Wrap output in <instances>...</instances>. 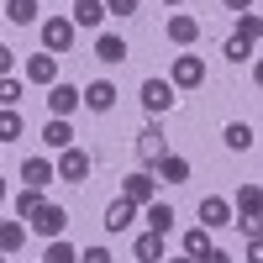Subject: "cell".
Wrapping results in <instances>:
<instances>
[{
  "mask_svg": "<svg viewBox=\"0 0 263 263\" xmlns=\"http://www.w3.org/2000/svg\"><path fill=\"white\" fill-rule=\"evenodd\" d=\"M21 74H27V84H58V58L53 53H32L21 63Z\"/></svg>",
  "mask_w": 263,
  "mask_h": 263,
  "instance_id": "cell-12",
  "label": "cell"
},
{
  "mask_svg": "<svg viewBox=\"0 0 263 263\" xmlns=\"http://www.w3.org/2000/svg\"><path fill=\"white\" fill-rule=\"evenodd\" d=\"M163 6H184V0H163Z\"/></svg>",
  "mask_w": 263,
  "mask_h": 263,
  "instance_id": "cell-40",
  "label": "cell"
},
{
  "mask_svg": "<svg viewBox=\"0 0 263 263\" xmlns=\"http://www.w3.org/2000/svg\"><path fill=\"white\" fill-rule=\"evenodd\" d=\"M211 253H216L211 232H205V227H190V232H184V258H190V263H205Z\"/></svg>",
  "mask_w": 263,
  "mask_h": 263,
  "instance_id": "cell-18",
  "label": "cell"
},
{
  "mask_svg": "<svg viewBox=\"0 0 263 263\" xmlns=\"http://www.w3.org/2000/svg\"><path fill=\"white\" fill-rule=\"evenodd\" d=\"M90 168H95V158H90L84 147H63L58 163H53V179H63V184H84V179H90Z\"/></svg>",
  "mask_w": 263,
  "mask_h": 263,
  "instance_id": "cell-3",
  "label": "cell"
},
{
  "mask_svg": "<svg viewBox=\"0 0 263 263\" xmlns=\"http://www.w3.org/2000/svg\"><path fill=\"white\" fill-rule=\"evenodd\" d=\"M79 263H111V248H84Z\"/></svg>",
  "mask_w": 263,
  "mask_h": 263,
  "instance_id": "cell-33",
  "label": "cell"
},
{
  "mask_svg": "<svg viewBox=\"0 0 263 263\" xmlns=\"http://www.w3.org/2000/svg\"><path fill=\"white\" fill-rule=\"evenodd\" d=\"M21 242H27V221H0V253H21Z\"/></svg>",
  "mask_w": 263,
  "mask_h": 263,
  "instance_id": "cell-25",
  "label": "cell"
},
{
  "mask_svg": "<svg viewBox=\"0 0 263 263\" xmlns=\"http://www.w3.org/2000/svg\"><path fill=\"white\" fill-rule=\"evenodd\" d=\"M174 105H179V95H174L168 79H142V111L147 116H168Z\"/></svg>",
  "mask_w": 263,
  "mask_h": 263,
  "instance_id": "cell-4",
  "label": "cell"
},
{
  "mask_svg": "<svg viewBox=\"0 0 263 263\" xmlns=\"http://www.w3.org/2000/svg\"><path fill=\"white\" fill-rule=\"evenodd\" d=\"M42 142H48L53 153H63V147H74V126H69V121H58V116H53L48 126H42Z\"/></svg>",
  "mask_w": 263,
  "mask_h": 263,
  "instance_id": "cell-23",
  "label": "cell"
},
{
  "mask_svg": "<svg viewBox=\"0 0 263 263\" xmlns=\"http://www.w3.org/2000/svg\"><path fill=\"white\" fill-rule=\"evenodd\" d=\"M121 200H132V205H153V200H158V179H153V174L147 168H137V174H126V179H121Z\"/></svg>",
  "mask_w": 263,
  "mask_h": 263,
  "instance_id": "cell-5",
  "label": "cell"
},
{
  "mask_svg": "<svg viewBox=\"0 0 263 263\" xmlns=\"http://www.w3.org/2000/svg\"><path fill=\"white\" fill-rule=\"evenodd\" d=\"M74 32L79 27H100V21H105V6H100V0H74Z\"/></svg>",
  "mask_w": 263,
  "mask_h": 263,
  "instance_id": "cell-22",
  "label": "cell"
},
{
  "mask_svg": "<svg viewBox=\"0 0 263 263\" xmlns=\"http://www.w3.org/2000/svg\"><path fill=\"white\" fill-rule=\"evenodd\" d=\"M74 48V21L69 16H53V21H42V53H69Z\"/></svg>",
  "mask_w": 263,
  "mask_h": 263,
  "instance_id": "cell-7",
  "label": "cell"
},
{
  "mask_svg": "<svg viewBox=\"0 0 263 263\" xmlns=\"http://www.w3.org/2000/svg\"><path fill=\"white\" fill-rule=\"evenodd\" d=\"M21 132H27V121H21V111H0V142H16Z\"/></svg>",
  "mask_w": 263,
  "mask_h": 263,
  "instance_id": "cell-29",
  "label": "cell"
},
{
  "mask_svg": "<svg viewBox=\"0 0 263 263\" xmlns=\"http://www.w3.org/2000/svg\"><path fill=\"white\" fill-rule=\"evenodd\" d=\"M253 53H258V42H248V37H237V32L227 37V58H232V63H253Z\"/></svg>",
  "mask_w": 263,
  "mask_h": 263,
  "instance_id": "cell-28",
  "label": "cell"
},
{
  "mask_svg": "<svg viewBox=\"0 0 263 263\" xmlns=\"http://www.w3.org/2000/svg\"><path fill=\"white\" fill-rule=\"evenodd\" d=\"M163 263H190V258H184V253H179V258H163Z\"/></svg>",
  "mask_w": 263,
  "mask_h": 263,
  "instance_id": "cell-39",
  "label": "cell"
},
{
  "mask_svg": "<svg viewBox=\"0 0 263 263\" xmlns=\"http://www.w3.org/2000/svg\"><path fill=\"white\" fill-rule=\"evenodd\" d=\"M205 263H232V258H227V253H211V258H205Z\"/></svg>",
  "mask_w": 263,
  "mask_h": 263,
  "instance_id": "cell-37",
  "label": "cell"
},
{
  "mask_svg": "<svg viewBox=\"0 0 263 263\" xmlns=\"http://www.w3.org/2000/svg\"><path fill=\"white\" fill-rule=\"evenodd\" d=\"M11 69H16V53H11V48H6V42H0V79H6V74H11Z\"/></svg>",
  "mask_w": 263,
  "mask_h": 263,
  "instance_id": "cell-34",
  "label": "cell"
},
{
  "mask_svg": "<svg viewBox=\"0 0 263 263\" xmlns=\"http://www.w3.org/2000/svg\"><path fill=\"white\" fill-rule=\"evenodd\" d=\"M6 195H11V190H6V179H0V205H6Z\"/></svg>",
  "mask_w": 263,
  "mask_h": 263,
  "instance_id": "cell-38",
  "label": "cell"
},
{
  "mask_svg": "<svg viewBox=\"0 0 263 263\" xmlns=\"http://www.w3.org/2000/svg\"><path fill=\"white\" fill-rule=\"evenodd\" d=\"M63 227H69V211H63V205H53V200L32 216V232H37V237H48V242H53V237H63Z\"/></svg>",
  "mask_w": 263,
  "mask_h": 263,
  "instance_id": "cell-9",
  "label": "cell"
},
{
  "mask_svg": "<svg viewBox=\"0 0 263 263\" xmlns=\"http://www.w3.org/2000/svg\"><path fill=\"white\" fill-rule=\"evenodd\" d=\"M168 42H174V48H195V42H200V21H195L190 11L168 16Z\"/></svg>",
  "mask_w": 263,
  "mask_h": 263,
  "instance_id": "cell-13",
  "label": "cell"
},
{
  "mask_svg": "<svg viewBox=\"0 0 263 263\" xmlns=\"http://www.w3.org/2000/svg\"><path fill=\"white\" fill-rule=\"evenodd\" d=\"M42 263H79V253H74V242H63V237H53V242L42 248Z\"/></svg>",
  "mask_w": 263,
  "mask_h": 263,
  "instance_id": "cell-27",
  "label": "cell"
},
{
  "mask_svg": "<svg viewBox=\"0 0 263 263\" xmlns=\"http://www.w3.org/2000/svg\"><path fill=\"white\" fill-rule=\"evenodd\" d=\"M248 263H263V248H258V237H253V248H248Z\"/></svg>",
  "mask_w": 263,
  "mask_h": 263,
  "instance_id": "cell-36",
  "label": "cell"
},
{
  "mask_svg": "<svg viewBox=\"0 0 263 263\" xmlns=\"http://www.w3.org/2000/svg\"><path fill=\"white\" fill-rule=\"evenodd\" d=\"M200 227H205V232L232 227V200H221V195H205V200H200Z\"/></svg>",
  "mask_w": 263,
  "mask_h": 263,
  "instance_id": "cell-14",
  "label": "cell"
},
{
  "mask_svg": "<svg viewBox=\"0 0 263 263\" xmlns=\"http://www.w3.org/2000/svg\"><path fill=\"white\" fill-rule=\"evenodd\" d=\"M126 37H116V32H100L95 37V63H105V69H121V63H126Z\"/></svg>",
  "mask_w": 263,
  "mask_h": 263,
  "instance_id": "cell-10",
  "label": "cell"
},
{
  "mask_svg": "<svg viewBox=\"0 0 263 263\" xmlns=\"http://www.w3.org/2000/svg\"><path fill=\"white\" fill-rule=\"evenodd\" d=\"M221 142H227L232 153H248V147H253V126H248V121H232V126H227V137H221Z\"/></svg>",
  "mask_w": 263,
  "mask_h": 263,
  "instance_id": "cell-26",
  "label": "cell"
},
{
  "mask_svg": "<svg viewBox=\"0 0 263 263\" xmlns=\"http://www.w3.org/2000/svg\"><path fill=\"white\" fill-rule=\"evenodd\" d=\"M258 205H263V190L248 179L237 190V200H232V227H242L248 237H258Z\"/></svg>",
  "mask_w": 263,
  "mask_h": 263,
  "instance_id": "cell-2",
  "label": "cell"
},
{
  "mask_svg": "<svg viewBox=\"0 0 263 263\" xmlns=\"http://www.w3.org/2000/svg\"><path fill=\"white\" fill-rule=\"evenodd\" d=\"M258 32H263V21H258V11H242V16H237V37H248V42H258Z\"/></svg>",
  "mask_w": 263,
  "mask_h": 263,
  "instance_id": "cell-31",
  "label": "cell"
},
{
  "mask_svg": "<svg viewBox=\"0 0 263 263\" xmlns=\"http://www.w3.org/2000/svg\"><path fill=\"white\" fill-rule=\"evenodd\" d=\"M21 184H27V190H48L53 184V163L48 158H27V163H21Z\"/></svg>",
  "mask_w": 263,
  "mask_h": 263,
  "instance_id": "cell-19",
  "label": "cell"
},
{
  "mask_svg": "<svg viewBox=\"0 0 263 263\" xmlns=\"http://www.w3.org/2000/svg\"><path fill=\"white\" fill-rule=\"evenodd\" d=\"M100 6H105V16H137L142 0H100Z\"/></svg>",
  "mask_w": 263,
  "mask_h": 263,
  "instance_id": "cell-32",
  "label": "cell"
},
{
  "mask_svg": "<svg viewBox=\"0 0 263 263\" xmlns=\"http://www.w3.org/2000/svg\"><path fill=\"white\" fill-rule=\"evenodd\" d=\"M132 147H137V158H142V163L153 168V163H158L163 153H168V132H163L158 121H147V126L137 132V142H132Z\"/></svg>",
  "mask_w": 263,
  "mask_h": 263,
  "instance_id": "cell-6",
  "label": "cell"
},
{
  "mask_svg": "<svg viewBox=\"0 0 263 263\" xmlns=\"http://www.w3.org/2000/svg\"><path fill=\"white\" fill-rule=\"evenodd\" d=\"M153 168H158V174H153L158 184H184V179H190V158H179V153H163Z\"/></svg>",
  "mask_w": 263,
  "mask_h": 263,
  "instance_id": "cell-15",
  "label": "cell"
},
{
  "mask_svg": "<svg viewBox=\"0 0 263 263\" xmlns=\"http://www.w3.org/2000/svg\"><path fill=\"white\" fill-rule=\"evenodd\" d=\"M48 111H53L58 121H69V116L79 111V90H74V84H63V79L48 84Z\"/></svg>",
  "mask_w": 263,
  "mask_h": 263,
  "instance_id": "cell-11",
  "label": "cell"
},
{
  "mask_svg": "<svg viewBox=\"0 0 263 263\" xmlns=\"http://www.w3.org/2000/svg\"><path fill=\"white\" fill-rule=\"evenodd\" d=\"M0 27H6V21H0Z\"/></svg>",
  "mask_w": 263,
  "mask_h": 263,
  "instance_id": "cell-42",
  "label": "cell"
},
{
  "mask_svg": "<svg viewBox=\"0 0 263 263\" xmlns=\"http://www.w3.org/2000/svg\"><path fill=\"white\" fill-rule=\"evenodd\" d=\"M227 11H237V16H242V11H258V0H227Z\"/></svg>",
  "mask_w": 263,
  "mask_h": 263,
  "instance_id": "cell-35",
  "label": "cell"
},
{
  "mask_svg": "<svg viewBox=\"0 0 263 263\" xmlns=\"http://www.w3.org/2000/svg\"><path fill=\"white\" fill-rule=\"evenodd\" d=\"M37 0H6V11H0V21H16V27H32L37 21Z\"/></svg>",
  "mask_w": 263,
  "mask_h": 263,
  "instance_id": "cell-21",
  "label": "cell"
},
{
  "mask_svg": "<svg viewBox=\"0 0 263 263\" xmlns=\"http://www.w3.org/2000/svg\"><path fill=\"white\" fill-rule=\"evenodd\" d=\"M42 205H48V195H42V190H27V184H21V195H16V221H32V216H37Z\"/></svg>",
  "mask_w": 263,
  "mask_h": 263,
  "instance_id": "cell-24",
  "label": "cell"
},
{
  "mask_svg": "<svg viewBox=\"0 0 263 263\" xmlns=\"http://www.w3.org/2000/svg\"><path fill=\"white\" fill-rule=\"evenodd\" d=\"M142 221H147V232L168 237V232H174V205H168V200H153V205H142Z\"/></svg>",
  "mask_w": 263,
  "mask_h": 263,
  "instance_id": "cell-17",
  "label": "cell"
},
{
  "mask_svg": "<svg viewBox=\"0 0 263 263\" xmlns=\"http://www.w3.org/2000/svg\"><path fill=\"white\" fill-rule=\"evenodd\" d=\"M79 105H90L95 116L116 111V84H111V79H95V84H84V90H79Z\"/></svg>",
  "mask_w": 263,
  "mask_h": 263,
  "instance_id": "cell-8",
  "label": "cell"
},
{
  "mask_svg": "<svg viewBox=\"0 0 263 263\" xmlns=\"http://www.w3.org/2000/svg\"><path fill=\"white\" fill-rule=\"evenodd\" d=\"M0 263H11V258H6V253H0Z\"/></svg>",
  "mask_w": 263,
  "mask_h": 263,
  "instance_id": "cell-41",
  "label": "cell"
},
{
  "mask_svg": "<svg viewBox=\"0 0 263 263\" xmlns=\"http://www.w3.org/2000/svg\"><path fill=\"white\" fill-rule=\"evenodd\" d=\"M132 221H137V205H132V200H121V195H116V200L105 205V232H126Z\"/></svg>",
  "mask_w": 263,
  "mask_h": 263,
  "instance_id": "cell-20",
  "label": "cell"
},
{
  "mask_svg": "<svg viewBox=\"0 0 263 263\" xmlns=\"http://www.w3.org/2000/svg\"><path fill=\"white\" fill-rule=\"evenodd\" d=\"M16 100H21V79L6 74V79H0V111H16Z\"/></svg>",
  "mask_w": 263,
  "mask_h": 263,
  "instance_id": "cell-30",
  "label": "cell"
},
{
  "mask_svg": "<svg viewBox=\"0 0 263 263\" xmlns=\"http://www.w3.org/2000/svg\"><path fill=\"white\" fill-rule=\"evenodd\" d=\"M132 258H137V263H163L168 248H163V237H158V232H142L137 242H132Z\"/></svg>",
  "mask_w": 263,
  "mask_h": 263,
  "instance_id": "cell-16",
  "label": "cell"
},
{
  "mask_svg": "<svg viewBox=\"0 0 263 263\" xmlns=\"http://www.w3.org/2000/svg\"><path fill=\"white\" fill-rule=\"evenodd\" d=\"M168 84H174V95L200 90V84H205V58H200V53H179V58H174V69H168Z\"/></svg>",
  "mask_w": 263,
  "mask_h": 263,
  "instance_id": "cell-1",
  "label": "cell"
}]
</instances>
